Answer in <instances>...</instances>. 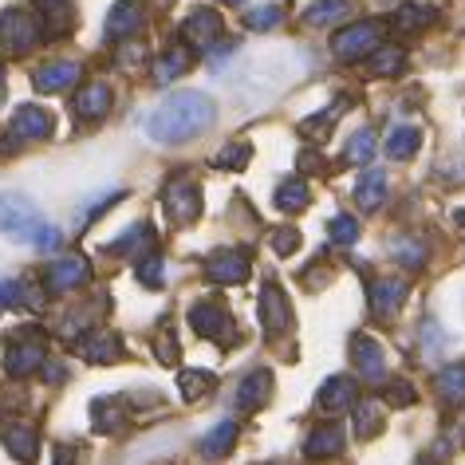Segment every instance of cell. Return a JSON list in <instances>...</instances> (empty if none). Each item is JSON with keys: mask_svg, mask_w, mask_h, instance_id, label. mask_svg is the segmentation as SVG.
<instances>
[{"mask_svg": "<svg viewBox=\"0 0 465 465\" xmlns=\"http://www.w3.org/2000/svg\"><path fill=\"white\" fill-rule=\"evenodd\" d=\"M213 123H217V107L209 95H202V91H173L170 99H162L146 114V134L162 146H178L205 134Z\"/></svg>", "mask_w": 465, "mask_h": 465, "instance_id": "1", "label": "cell"}, {"mask_svg": "<svg viewBox=\"0 0 465 465\" xmlns=\"http://www.w3.org/2000/svg\"><path fill=\"white\" fill-rule=\"evenodd\" d=\"M0 237L16 241V245H32L40 252L60 249L64 232L52 225V221L40 217V209L28 202V197H8L0 193Z\"/></svg>", "mask_w": 465, "mask_h": 465, "instance_id": "2", "label": "cell"}, {"mask_svg": "<svg viewBox=\"0 0 465 465\" xmlns=\"http://www.w3.org/2000/svg\"><path fill=\"white\" fill-rule=\"evenodd\" d=\"M382 36H387L382 20H355V25H347L331 36V52L343 64H359V60H371L382 48Z\"/></svg>", "mask_w": 465, "mask_h": 465, "instance_id": "3", "label": "cell"}, {"mask_svg": "<svg viewBox=\"0 0 465 465\" xmlns=\"http://www.w3.org/2000/svg\"><path fill=\"white\" fill-rule=\"evenodd\" d=\"M44 363H48V340H44L40 331H20L5 351L8 379H25V375H32V371H40Z\"/></svg>", "mask_w": 465, "mask_h": 465, "instance_id": "4", "label": "cell"}, {"mask_svg": "<svg viewBox=\"0 0 465 465\" xmlns=\"http://www.w3.org/2000/svg\"><path fill=\"white\" fill-rule=\"evenodd\" d=\"M40 44V25L36 16L25 13V8H5L0 13V48L13 52V55H25Z\"/></svg>", "mask_w": 465, "mask_h": 465, "instance_id": "5", "label": "cell"}, {"mask_svg": "<svg viewBox=\"0 0 465 465\" xmlns=\"http://www.w3.org/2000/svg\"><path fill=\"white\" fill-rule=\"evenodd\" d=\"M190 328L205 340H217V343H232L237 340V328H232L229 312L221 308V300H197L190 308Z\"/></svg>", "mask_w": 465, "mask_h": 465, "instance_id": "6", "label": "cell"}, {"mask_svg": "<svg viewBox=\"0 0 465 465\" xmlns=\"http://www.w3.org/2000/svg\"><path fill=\"white\" fill-rule=\"evenodd\" d=\"M162 205H166V217L173 225H190L202 213V190L190 178H173L166 190H162Z\"/></svg>", "mask_w": 465, "mask_h": 465, "instance_id": "7", "label": "cell"}, {"mask_svg": "<svg viewBox=\"0 0 465 465\" xmlns=\"http://www.w3.org/2000/svg\"><path fill=\"white\" fill-rule=\"evenodd\" d=\"M182 40L197 52H213L221 44V13H213V8H193L182 25Z\"/></svg>", "mask_w": 465, "mask_h": 465, "instance_id": "8", "label": "cell"}, {"mask_svg": "<svg viewBox=\"0 0 465 465\" xmlns=\"http://www.w3.org/2000/svg\"><path fill=\"white\" fill-rule=\"evenodd\" d=\"M205 276L213 284H245L249 281V252H241V249H217V252H209Z\"/></svg>", "mask_w": 465, "mask_h": 465, "instance_id": "9", "label": "cell"}, {"mask_svg": "<svg viewBox=\"0 0 465 465\" xmlns=\"http://www.w3.org/2000/svg\"><path fill=\"white\" fill-rule=\"evenodd\" d=\"M52 134V114L36 107V103H25V107H16L13 123H8V138L13 143H40V138Z\"/></svg>", "mask_w": 465, "mask_h": 465, "instance_id": "10", "label": "cell"}, {"mask_svg": "<svg viewBox=\"0 0 465 465\" xmlns=\"http://www.w3.org/2000/svg\"><path fill=\"white\" fill-rule=\"evenodd\" d=\"M261 323H264V335H284L292 328V308H288V296L281 292V284H264L261 288Z\"/></svg>", "mask_w": 465, "mask_h": 465, "instance_id": "11", "label": "cell"}, {"mask_svg": "<svg viewBox=\"0 0 465 465\" xmlns=\"http://www.w3.org/2000/svg\"><path fill=\"white\" fill-rule=\"evenodd\" d=\"M143 0H114L111 13H107V25H103V32H107V40H131L138 36V28H143Z\"/></svg>", "mask_w": 465, "mask_h": 465, "instance_id": "12", "label": "cell"}, {"mask_svg": "<svg viewBox=\"0 0 465 465\" xmlns=\"http://www.w3.org/2000/svg\"><path fill=\"white\" fill-rule=\"evenodd\" d=\"M87 276H91V264L84 257H60L55 264H48L44 284H48V292H75L79 284H87Z\"/></svg>", "mask_w": 465, "mask_h": 465, "instance_id": "13", "label": "cell"}, {"mask_svg": "<svg viewBox=\"0 0 465 465\" xmlns=\"http://www.w3.org/2000/svg\"><path fill=\"white\" fill-rule=\"evenodd\" d=\"M0 441H5V450L25 465H32L40 458V434L32 422H5L0 426Z\"/></svg>", "mask_w": 465, "mask_h": 465, "instance_id": "14", "label": "cell"}, {"mask_svg": "<svg viewBox=\"0 0 465 465\" xmlns=\"http://www.w3.org/2000/svg\"><path fill=\"white\" fill-rule=\"evenodd\" d=\"M79 84V64L72 60H52L36 67V75H32V87L40 91V95H55V91H67Z\"/></svg>", "mask_w": 465, "mask_h": 465, "instance_id": "15", "label": "cell"}, {"mask_svg": "<svg viewBox=\"0 0 465 465\" xmlns=\"http://www.w3.org/2000/svg\"><path fill=\"white\" fill-rule=\"evenodd\" d=\"M79 355H84L87 363H95V367H103V363H119V359H123V340H119L114 331H107V328L87 331L84 340H79Z\"/></svg>", "mask_w": 465, "mask_h": 465, "instance_id": "16", "label": "cell"}, {"mask_svg": "<svg viewBox=\"0 0 465 465\" xmlns=\"http://www.w3.org/2000/svg\"><path fill=\"white\" fill-rule=\"evenodd\" d=\"M351 363L359 367V375H363L367 382L387 379V359H382V347L371 340V335H355L351 340Z\"/></svg>", "mask_w": 465, "mask_h": 465, "instance_id": "17", "label": "cell"}, {"mask_svg": "<svg viewBox=\"0 0 465 465\" xmlns=\"http://www.w3.org/2000/svg\"><path fill=\"white\" fill-rule=\"evenodd\" d=\"M272 394V371H252V375H245L237 382V394H232V402H237V411H261L264 402H269Z\"/></svg>", "mask_w": 465, "mask_h": 465, "instance_id": "18", "label": "cell"}, {"mask_svg": "<svg viewBox=\"0 0 465 465\" xmlns=\"http://www.w3.org/2000/svg\"><path fill=\"white\" fill-rule=\"evenodd\" d=\"M111 103H114V95L107 84H87V87H79L72 111H75V119H84V123H99V119H107Z\"/></svg>", "mask_w": 465, "mask_h": 465, "instance_id": "19", "label": "cell"}, {"mask_svg": "<svg viewBox=\"0 0 465 465\" xmlns=\"http://www.w3.org/2000/svg\"><path fill=\"white\" fill-rule=\"evenodd\" d=\"M359 399V391H355V379H347V375H335V379H328L320 387V411L323 414H343V411H355V402Z\"/></svg>", "mask_w": 465, "mask_h": 465, "instance_id": "20", "label": "cell"}, {"mask_svg": "<svg viewBox=\"0 0 465 465\" xmlns=\"http://www.w3.org/2000/svg\"><path fill=\"white\" fill-rule=\"evenodd\" d=\"M367 296H371V312H375L379 320H391L406 300V281H399V276H382V281L371 284Z\"/></svg>", "mask_w": 465, "mask_h": 465, "instance_id": "21", "label": "cell"}, {"mask_svg": "<svg viewBox=\"0 0 465 465\" xmlns=\"http://www.w3.org/2000/svg\"><path fill=\"white\" fill-rule=\"evenodd\" d=\"M343 450V430L335 426V422H323V426H316L308 434V441H304V458L308 461H323V458H335V453Z\"/></svg>", "mask_w": 465, "mask_h": 465, "instance_id": "22", "label": "cell"}, {"mask_svg": "<svg viewBox=\"0 0 465 465\" xmlns=\"http://www.w3.org/2000/svg\"><path fill=\"white\" fill-rule=\"evenodd\" d=\"M355 202L359 209H367V213H375L387 202V173L382 170H363L355 182Z\"/></svg>", "mask_w": 465, "mask_h": 465, "instance_id": "23", "label": "cell"}, {"mask_svg": "<svg viewBox=\"0 0 465 465\" xmlns=\"http://www.w3.org/2000/svg\"><path fill=\"white\" fill-rule=\"evenodd\" d=\"M190 64H193V55L185 48H170V52H162L154 60L150 79H154V84H173V79H182L185 72H190Z\"/></svg>", "mask_w": 465, "mask_h": 465, "instance_id": "24", "label": "cell"}, {"mask_svg": "<svg viewBox=\"0 0 465 465\" xmlns=\"http://www.w3.org/2000/svg\"><path fill=\"white\" fill-rule=\"evenodd\" d=\"M91 422H95L99 434H119V430L126 426L123 399H95L91 402Z\"/></svg>", "mask_w": 465, "mask_h": 465, "instance_id": "25", "label": "cell"}, {"mask_svg": "<svg viewBox=\"0 0 465 465\" xmlns=\"http://www.w3.org/2000/svg\"><path fill=\"white\" fill-rule=\"evenodd\" d=\"M418 146H422V131L418 126H391V134H387V158L394 162H411L418 154Z\"/></svg>", "mask_w": 465, "mask_h": 465, "instance_id": "26", "label": "cell"}, {"mask_svg": "<svg viewBox=\"0 0 465 465\" xmlns=\"http://www.w3.org/2000/svg\"><path fill=\"white\" fill-rule=\"evenodd\" d=\"M351 0H312V5L304 8V20L312 28H323V25H335V20H343L347 13H351Z\"/></svg>", "mask_w": 465, "mask_h": 465, "instance_id": "27", "label": "cell"}, {"mask_svg": "<svg viewBox=\"0 0 465 465\" xmlns=\"http://www.w3.org/2000/svg\"><path fill=\"white\" fill-rule=\"evenodd\" d=\"M237 430H241V426L232 422V418L217 422V426L202 438V453H205V458H225V453L232 450V441H237Z\"/></svg>", "mask_w": 465, "mask_h": 465, "instance_id": "28", "label": "cell"}, {"mask_svg": "<svg viewBox=\"0 0 465 465\" xmlns=\"http://www.w3.org/2000/svg\"><path fill=\"white\" fill-rule=\"evenodd\" d=\"M434 391L446 402H465V363H450L434 375Z\"/></svg>", "mask_w": 465, "mask_h": 465, "instance_id": "29", "label": "cell"}, {"mask_svg": "<svg viewBox=\"0 0 465 465\" xmlns=\"http://www.w3.org/2000/svg\"><path fill=\"white\" fill-rule=\"evenodd\" d=\"M340 114H343V99H340V103H335V107H331V111L308 114V119H304V123H300V126H296V131H300V138H308V143H323V138H328V134H331V126H335V119H340Z\"/></svg>", "mask_w": 465, "mask_h": 465, "instance_id": "30", "label": "cell"}, {"mask_svg": "<svg viewBox=\"0 0 465 465\" xmlns=\"http://www.w3.org/2000/svg\"><path fill=\"white\" fill-rule=\"evenodd\" d=\"M308 202H312V190L304 178H288V182H281V190H276V209H281V213H300Z\"/></svg>", "mask_w": 465, "mask_h": 465, "instance_id": "31", "label": "cell"}, {"mask_svg": "<svg viewBox=\"0 0 465 465\" xmlns=\"http://www.w3.org/2000/svg\"><path fill=\"white\" fill-rule=\"evenodd\" d=\"M150 241H154V232H150V225L143 221V225H131V229H126L119 241H111L107 252H111V257H126V252H143V249H150Z\"/></svg>", "mask_w": 465, "mask_h": 465, "instance_id": "32", "label": "cell"}, {"mask_svg": "<svg viewBox=\"0 0 465 465\" xmlns=\"http://www.w3.org/2000/svg\"><path fill=\"white\" fill-rule=\"evenodd\" d=\"M406 64V52L399 48V44H382V48L367 60V72L371 75H399Z\"/></svg>", "mask_w": 465, "mask_h": 465, "instance_id": "33", "label": "cell"}, {"mask_svg": "<svg viewBox=\"0 0 465 465\" xmlns=\"http://www.w3.org/2000/svg\"><path fill=\"white\" fill-rule=\"evenodd\" d=\"M213 387H217V379L209 375V371H182V375H178V391H182L185 402L205 399V394L213 391Z\"/></svg>", "mask_w": 465, "mask_h": 465, "instance_id": "34", "label": "cell"}, {"mask_svg": "<svg viewBox=\"0 0 465 465\" xmlns=\"http://www.w3.org/2000/svg\"><path fill=\"white\" fill-rule=\"evenodd\" d=\"M375 158V131H355L347 138V150H343V162H351V166H367V162Z\"/></svg>", "mask_w": 465, "mask_h": 465, "instance_id": "35", "label": "cell"}, {"mask_svg": "<svg viewBox=\"0 0 465 465\" xmlns=\"http://www.w3.org/2000/svg\"><path fill=\"white\" fill-rule=\"evenodd\" d=\"M382 430V406L375 399H367V402H359L355 406V434L359 438H375Z\"/></svg>", "mask_w": 465, "mask_h": 465, "instance_id": "36", "label": "cell"}, {"mask_svg": "<svg viewBox=\"0 0 465 465\" xmlns=\"http://www.w3.org/2000/svg\"><path fill=\"white\" fill-rule=\"evenodd\" d=\"M426 25H434V8H426V5H402L399 8V16H394V28H402V32H418V28H426Z\"/></svg>", "mask_w": 465, "mask_h": 465, "instance_id": "37", "label": "cell"}, {"mask_svg": "<svg viewBox=\"0 0 465 465\" xmlns=\"http://www.w3.org/2000/svg\"><path fill=\"white\" fill-rule=\"evenodd\" d=\"M391 252H394V261L399 264H406V269H422V261H426V245L422 241H414V237H399L391 245Z\"/></svg>", "mask_w": 465, "mask_h": 465, "instance_id": "38", "label": "cell"}, {"mask_svg": "<svg viewBox=\"0 0 465 465\" xmlns=\"http://www.w3.org/2000/svg\"><path fill=\"white\" fill-rule=\"evenodd\" d=\"M249 158H252V146H249V143H229V146L213 158V166H217V170H245Z\"/></svg>", "mask_w": 465, "mask_h": 465, "instance_id": "39", "label": "cell"}, {"mask_svg": "<svg viewBox=\"0 0 465 465\" xmlns=\"http://www.w3.org/2000/svg\"><path fill=\"white\" fill-rule=\"evenodd\" d=\"M281 20H284L281 5H261V8H252V13H245V28H252V32H272Z\"/></svg>", "mask_w": 465, "mask_h": 465, "instance_id": "40", "label": "cell"}, {"mask_svg": "<svg viewBox=\"0 0 465 465\" xmlns=\"http://www.w3.org/2000/svg\"><path fill=\"white\" fill-rule=\"evenodd\" d=\"M328 232H331L335 245H355V241H359V221L351 213H340V217H331Z\"/></svg>", "mask_w": 465, "mask_h": 465, "instance_id": "41", "label": "cell"}, {"mask_svg": "<svg viewBox=\"0 0 465 465\" xmlns=\"http://www.w3.org/2000/svg\"><path fill=\"white\" fill-rule=\"evenodd\" d=\"M138 281L146 288H162V257L158 252H150V257L138 261Z\"/></svg>", "mask_w": 465, "mask_h": 465, "instance_id": "42", "label": "cell"}, {"mask_svg": "<svg viewBox=\"0 0 465 465\" xmlns=\"http://www.w3.org/2000/svg\"><path fill=\"white\" fill-rule=\"evenodd\" d=\"M16 304H28V288L16 281H0V312L16 308Z\"/></svg>", "mask_w": 465, "mask_h": 465, "instance_id": "43", "label": "cell"}, {"mask_svg": "<svg viewBox=\"0 0 465 465\" xmlns=\"http://www.w3.org/2000/svg\"><path fill=\"white\" fill-rule=\"evenodd\" d=\"M272 249L281 252V257H292L300 249V232L296 229H272Z\"/></svg>", "mask_w": 465, "mask_h": 465, "instance_id": "44", "label": "cell"}, {"mask_svg": "<svg viewBox=\"0 0 465 465\" xmlns=\"http://www.w3.org/2000/svg\"><path fill=\"white\" fill-rule=\"evenodd\" d=\"M154 351H158V359H162V363H166V367H173V363H178V340H173L170 331H162V335H158Z\"/></svg>", "mask_w": 465, "mask_h": 465, "instance_id": "45", "label": "cell"}, {"mask_svg": "<svg viewBox=\"0 0 465 465\" xmlns=\"http://www.w3.org/2000/svg\"><path fill=\"white\" fill-rule=\"evenodd\" d=\"M387 402L391 406H411L414 402V387H411V382H391V387H387Z\"/></svg>", "mask_w": 465, "mask_h": 465, "instance_id": "46", "label": "cell"}, {"mask_svg": "<svg viewBox=\"0 0 465 465\" xmlns=\"http://www.w3.org/2000/svg\"><path fill=\"white\" fill-rule=\"evenodd\" d=\"M36 8L44 16L52 20H67V8H72V0H36Z\"/></svg>", "mask_w": 465, "mask_h": 465, "instance_id": "47", "label": "cell"}, {"mask_svg": "<svg viewBox=\"0 0 465 465\" xmlns=\"http://www.w3.org/2000/svg\"><path fill=\"white\" fill-rule=\"evenodd\" d=\"M323 166H328V162H323L316 150H300V170H312V173H316V170H323Z\"/></svg>", "mask_w": 465, "mask_h": 465, "instance_id": "48", "label": "cell"}, {"mask_svg": "<svg viewBox=\"0 0 465 465\" xmlns=\"http://www.w3.org/2000/svg\"><path fill=\"white\" fill-rule=\"evenodd\" d=\"M138 60H143V48H138V44H126L119 52V67H134Z\"/></svg>", "mask_w": 465, "mask_h": 465, "instance_id": "49", "label": "cell"}, {"mask_svg": "<svg viewBox=\"0 0 465 465\" xmlns=\"http://www.w3.org/2000/svg\"><path fill=\"white\" fill-rule=\"evenodd\" d=\"M426 351H441V343H446V340H441V331H438V323H426Z\"/></svg>", "mask_w": 465, "mask_h": 465, "instance_id": "50", "label": "cell"}, {"mask_svg": "<svg viewBox=\"0 0 465 465\" xmlns=\"http://www.w3.org/2000/svg\"><path fill=\"white\" fill-rule=\"evenodd\" d=\"M79 453L72 446H55V465H75Z\"/></svg>", "mask_w": 465, "mask_h": 465, "instance_id": "51", "label": "cell"}, {"mask_svg": "<svg viewBox=\"0 0 465 465\" xmlns=\"http://www.w3.org/2000/svg\"><path fill=\"white\" fill-rule=\"evenodd\" d=\"M48 382H64V367L60 363H48Z\"/></svg>", "mask_w": 465, "mask_h": 465, "instance_id": "52", "label": "cell"}, {"mask_svg": "<svg viewBox=\"0 0 465 465\" xmlns=\"http://www.w3.org/2000/svg\"><path fill=\"white\" fill-rule=\"evenodd\" d=\"M453 225L465 229V209H458V213H453Z\"/></svg>", "mask_w": 465, "mask_h": 465, "instance_id": "53", "label": "cell"}, {"mask_svg": "<svg viewBox=\"0 0 465 465\" xmlns=\"http://www.w3.org/2000/svg\"><path fill=\"white\" fill-rule=\"evenodd\" d=\"M0 103H5V72H0Z\"/></svg>", "mask_w": 465, "mask_h": 465, "instance_id": "54", "label": "cell"}, {"mask_svg": "<svg viewBox=\"0 0 465 465\" xmlns=\"http://www.w3.org/2000/svg\"><path fill=\"white\" fill-rule=\"evenodd\" d=\"M418 465H434V461H430V458H422V461H418Z\"/></svg>", "mask_w": 465, "mask_h": 465, "instance_id": "55", "label": "cell"}, {"mask_svg": "<svg viewBox=\"0 0 465 465\" xmlns=\"http://www.w3.org/2000/svg\"><path fill=\"white\" fill-rule=\"evenodd\" d=\"M229 5H241V0H229Z\"/></svg>", "mask_w": 465, "mask_h": 465, "instance_id": "56", "label": "cell"}]
</instances>
